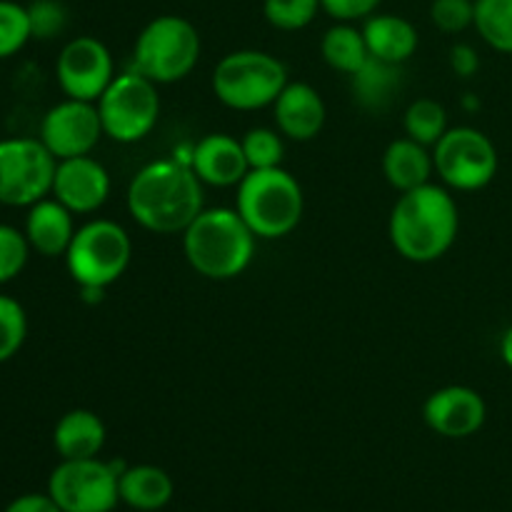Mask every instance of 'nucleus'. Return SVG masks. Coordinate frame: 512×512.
<instances>
[{
	"mask_svg": "<svg viewBox=\"0 0 512 512\" xmlns=\"http://www.w3.org/2000/svg\"><path fill=\"white\" fill-rule=\"evenodd\" d=\"M125 203L140 228L158 235H183L205 210L203 180L190 163L155 160L133 175Z\"/></svg>",
	"mask_w": 512,
	"mask_h": 512,
	"instance_id": "f257e3e1",
	"label": "nucleus"
},
{
	"mask_svg": "<svg viewBox=\"0 0 512 512\" xmlns=\"http://www.w3.org/2000/svg\"><path fill=\"white\" fill-rule=\"evenodd\" d=\"M458 203L443 185H420L400 193L388 220V235L398 255L410 263H435L458 240Z\"/></svg>",
	"mask_w": 512,
	"mask_h": 512,
	"instance_id": "f03ea898",
	"label": "nucleus"
},
{
	"mask_svg": "<svg viewBox=\"0 0 512 512\" xmlns=\"http://www.w3.org/2000/svg\"><path fill=\"white\" fill-rule=\"evenodd\" d=\"M253 230L235 208H205L183 233L190 268L208 280H233L250 268L255 255Z\"/></svg>",
	"mask_w": 512,
	"mask_h": 512,
	"instance_id": "7ed1b4c3",
	"label": "nucleus"
},
{
	"mask_svg": "<svg viewBox=\"0 0 512 512\" xmlns=\"http://www.w3.org/2000/svg\"><path fill=\"white\" fill-rule=\"evenodd\" d=\"M235 210L258 240H278L293 233L303 220L305 195L288 170H250L238 185Z\"/></svg>",
	"mask_w": 512,
	"mask_h": 512,
	"instance_id": "20e7f679",
	"label": "nucleus"
},
{
	"mask_svg": "<svg viewBox=\"0 0 512 512\" xmlns=\"http://www.w3.org/2000/svg\"><path fill=\"white\" fill-rule=\"evenodd\" d=\"M68 273L85 293H103L118 283L133 258L128 230L108 218L90 220L75 230L68 253L63 255Z\"/></svg>",
	"mask_w": 512,
	"mask_h": 512,
	"instance_id": "39448f33",
	"label": "nucleus"
},
{
	"mask_svg": "<svg viewBox=\"0 0 512 512\" xmlns=\"http://www.w3.org/2000/svg\"><path fill=\"white\" fill-rule=\"evenodd\" d=\"M200 33L183 15H158L138 33L133 45V70L170 85L188 78L200 60Z\"/></svg>",
	"mask_w": 512,
	"mask_h": 512,
	"instance_id": "423d86ee",
	"label": "nucleus"
},
{
	"mask_svg": "<svg viewBox=\"0 0 512 512\" xmlns=\"http://www.w3.org/2000/svg\"><path fill=\"white\" fill-rule=\"evenodd\" d=\"M288 83L283 60L265 50H233L213 70L215 98L243 113L273 105Z\"/></svg>",
	"mask_w": 512,
	"mask_h": 512,
	"instance_id": "0eeeda50",
	"label": "nucleus"
},
{
	"mask_svg": "<svg viewBox=\"0 0 512 512\" xmlns=\"http://www.w3.org/2000/svg\"><path fill=\"white\" fill-rule=\"evenodd\" d=\"M95 105L103 133L115 143H138L153 133L160 118L158 85L138 70L115 75Z\"/></svg>",
	"mask_w": 512,
	"mask_h": 512,
	"instance_id": "6e6552de",
	"label": "nucleus"
},
{
	"mask_svg": "<svg viewBox=\"0 0 512 512\" xmlns=\"http://www.w3.org/2000/svg\"><path fill=\"white\" fill-rule=\"evenodd\" d=\"M433 163L440 180L460 193L488 188L500 168L493 140L470 125L448 128V133L433 145Z\"/></svg>",
	"mask_w": 512,
	"mask_h": 512,
	"instance_id": "1a4fd4ad",
	"label": "nucleus"
},
{
	"mask_svg": "<svg viewBox=\"0 0 512 512\" xmlns=\"http://www.w3.org/2000/svg\"><path fill=\"white\" fill-rule=\"evenodd\" d=\"M120 463L100 458L60 460L48 478V495L63 512H113L120 500Z\"/></svg>",
	"mask_w": 512,
	"mask_h": 512,
	"instance_id": "9d476101",
	"label": "nucleus"
},
{
	"mask_svg": "<svg viewBox=\"0 0 512 512\" xmlns=\"http://www.w3.org/2000/svg\"><path fill=\"white\" fill-rule=\"evenodd\" d=\"M58 158L40 138L0 140V205L30 208L53 190Z\"/></svg>",
	"mask_w": 512,
	"mask_h": 512,
	"instance_id": "9b49d317",
	"label": "nucleus"
},
{
	"mask_svg": "<svg viewBox=\"0 0 512 512\" xmlns=\"http://www.w3.org/2000/svg\"><path fill=\"white\" fill-rule=\"evenodd\" d=\"M55 78L65 98L98 103L115 78V63L108 45L93 35L68 40L55 60Z\"/></svg>",
	"mask_w": 512,
	"mask_h": 512,
	"instance_id": "f8f14e48",
	"label": "nucleus"
},
{
	"mask_svg": "<svg viewBox=\"0 0 512 512\" xmlns=\"http://www.w3.org/2000/svg\"><path fill=\"white\" fill-rule=\"evenodd\" d=\"M103 135L98 105L88 100L65 98L43 115L38 138L55 158L65 160L90 155Z\"/></svg>",
	"mask_w": 512,
	"mask_h": 512,
	"instance_id": "ddd939ff",
	"label": "nucleus"
},
{
	"mask_svg": "<svg viewBox=\"0 0 512 512\" xmlns=\"http://www.w3.org/2000/svg\"><path fill=\"white\" fill-rule=\"evenodd\" d=\"M423 420L433 433L450 440H463L483 428L488 420V405L475 388L445 385L428 395L423 405Z\"/></svg>",
	"mask_w": 512,
	"mask_h": 512,
	"instance_id": "4468645a",
	"label": "nucleus"
},
{
	"mask_svg": "<svg viewBox=\"0 0 512 512\" xmlns=\"http://www.w3.org/2000/svg\"><path fill=\"white\" fill-rule=\"evenodd\" d=\"M110 188L113 183L108 168L93 155H78V158L58 160L50 195L73 215H88L108 203Z\"/></svg>",
	"mask_w": 512,
	"mask_h": 512,
	"instance_id": "2eb2a0df",
	"label": "nucleus"
},
{
	"mask_svg": "<svg viewBox=\"0 0 512 512\" xmlns=\"http://www.w3.org/2000/svg\"><path fill=\"white\" fill-rule=\"evenodd\" d=\"M190 168L203 185L213 188H238L250 173L243 143L228 133H208L190 153Z\"/></svg>",
	"mask_w": 512,
	"mask_h": 512,
	"instance_id": "dca6fc26",
	"label": "nucleus"
},
{
	"mask_svg": "<svg viewBox=\"0 0 512 512\" xmlns=\"http://www.w3.org/2000/svg\"><path fill=\"white\" fill-rule=\"evenodd\" d=\"M273 118L283 138L308 143L323 130L328 108L310 83H288L273 103Z\"/></svg>",
	"mask_w": 512,
	"mask_h": 512,
	"instance_id": "f3484780",
	"label": "nucleus"
},
{
	"mask_svg": "<svg viewBox=\"0 0 512 512\" xmlns=\"http://www.w3.org/2000/svg\"><path fill=\"white\" fill-rule=\"evenodd\" d=\"M73 218L75 215L55 198H43L30 205L23 230L30 250L45 255V258H58V255L68 253L70 240L78 230Z\"/></svg>",
	"mask_w": 512,
	"mask_h": 512,
	"instance_id": "a211bd4d",
	"label": "nucleus"
},
{
	"mask_svg": "<svg viewBox=\"0 0 512 512\" xmlns=\"http://www.w3.org/2000/svg\"><path fill=\"white\" fill-rule=\"evenodd\" d=\"M363 35L373 58L405 65L418 50L420 38L408 18L395 13H373L363 20Z\"/></svg>",
	"mask_w": 512,
	"mask_h": 512,
	"instance_id": "6ab92c4d",
	"label": "nucleus"
},
{
	"mask_svg": "<svg viewBox=\"0 0 512 512\" xmlns=\"http://www.w3.org/2000/svg\"><path fill=\"white\" fill-rule=\"evenodd\" d=\"M105 438L108 430L100 415L85 408L68 410L53 430V445L60 460L98 458L100 450L105 448Z\"/></svg>",
	"mask_w": 512,
	"mask_h": 512,
	"instance_id": "aec40b11",
	"label": "nucleus"
},
{
	"mask_svg": "<svg viewBox=\"0 0 512 512\" xmlns=\"http://www.w3.org/2000/svg\"><path fill=\"white\" fill-rule=\"evenodd\" d=\"M383 173L385 180L393 185L398 193L428 185L435 173L433 150L428 145H420L413 138H398L385 148L383 153Z\"/></svg>",
	"mask_w": 512,
	"mask_h": 512,
	"instance_id": "412c9836",
	"label": "nucleus"
},
{
	"mask_svg": "<svg viewBox=\"0 0 512 512\" xmlns=\"http://www.w3.org/2000/svg\"><path fill=\"white\" fill-rule=\"evenodd\" d=\"M350 90L360 108L370 113H383L403 90V65L385 63L370 55L368 63L358 73L350 75Z\"/></svg>",
	"mask_w": 512,
	"mask_h": 512,
	"instance_id": "4be33fe9",
	"label": "nucleus"
},
{
	"mask_svg": "<svg viewBox=\"0 0 512 512\" xmlns=\"http://www.w3.org/2000/svg\"><path fill=\"white\" fill-rule=\"evenodd\" d=\"M173 493V480L158 465H130L120 473V500L133 510H163L173 500Z\"/></svg>",
	"mask_w": 512,
	"mask_h": 512,
	"instance_id": "5701e85b",
	"label": "nucleus"
},
{
	"mask_svg": "<svg viewBox=\"0 0 512 512\" xmlns=\"http://www.w3.org/2000/svg\"><path fill=\"white\" fill-rule=\"evenodd\" d=\"M320 53L330 68L345 75L358 73L370 58L363 28H355L353 23H335L333 28L325 30L320 40Z\"/></svg>",
	"mask_w": 512,
	"mask_h": 512,
	"instance_id": "b1692460",
	"label": "nucleus"
},
{
	"mask_svg": "<svg viewBox=\"0 0 512 512\" xmlns=\"http://www.w3.org/2000/svg\"><path fill=\"white\" fill-rule=\"evenodd\" d=\"M473 28L490 48L512 55V0H475Z\"/></svg>",
	"mask_w": 512,
	"mask_h": 512,
	"instance_id": "393cba45",
	"label": "nucleus"
},
{
	"mask_svg": "<svg viewBox=\"0 0 512 512\" xmlns=\"http://www.w3.org/2000/svg\"><path fill=\"white\" fill-rule=\"evenodd\" d=\"M405 135L418 140L420 145L433 148L448 133V110L433 98H418L408 105L403 115Z\"/></svg>",
	"mask_w": 512,
	"mask_h": 512,
	"instance_id": "a878e982",
	"label": "nucleus"
},
{
	"mask_svg": "<svg viewBox=\"0 0 512 512\" xmlns=\"http://www.w3.org/2000/svg\"><path fill=\"white\" fill-rule=\"evenodd\" d=\"M240 143H243V153L250 170H268L283 165L285 140L280 130L250 128L248 133L240 138Z\"/></svg>",
	"mask_w": 512,
	"mask_h": 512,
	"instance_id": "bb28decb",
	"label": "nucleus"
},
{
	"mask_svg": "<svg viewBox=\"0 0 512 512\" xmlns=\"http://www.w3.org/2000/svg\"><path fill=\"white\" fill-rule=\"evenodd\" d=\"M320 0H263V15L275 30L295 33L318 18Z\"/></svg>",
	"mask_w": 512,
	"mask_h": 512,
	"instance_id": "cd10ccee",
	"label": "nucleus"
},
{
	"mask_svg": "<svg viewBox=\"0 0 512 512\" xmlns=\"http://www.w3.org/2000/svg\"><path fill=\"white\" fill-rule=\"evenodd\" d=\"M28 338V315L10 295H0V363H8Z\"/></svg>",
	"mask_w": 512,
	"mask_h": 512,
	"instance_id": "c85d7f7f",
	"label": "nucleus"
},
{
	"mask_svg": "<svg viewBox=\"0 0 512 512\" xmlns=\"http://www.w3.org/2000/svg\"><path fill=\"white\" fill-rule=\"evenodd\" d=\"M33 38L28 8L13 0H0V60L10 58Z\"/></svg>",
	"mask_w": 512,
	"mask_h": 512,
	"instance_id": "c756f323",
	"label": "nucleus"
},
{
	"mask_svg": "<svg viewBox=\"0 0 512 512\" xmlns=\"http://www.w3.org/2000/svg\"><path fill=\"white\" fill-rule=\"evenodd\" d=\"M30 258V243L23 230L0 225V285L10 283L23 273Z\"/></svg>",
	"mask_w": 512,
	"mask_h": 512,
	"instance_id": "7c9ffc66",
	"label": "nucleus"
},
{
	"mask_svg": "<svg viewBox=\"0 0 512 512\" xmlns=\"http://www.w3.org/2000/svg\"><path fill=\"white\" fill-rule=\"evenodd\" d=\"M30 33L38 40H53L68 28V8L60 0H33L28 5Z\"/></svg>",
	"mask_w": 512,
	"mask_h": 512,
	"instance_id": "2f4dec72",
	"label": "nucleus"
},
{
	"mask_svg": "<svg viewBox=\"0 0 512 512\" xmlns=\"http://www.w3.org/2000/svg\"><path fill=\"white\" fill-rule=\"evenodd\" d=\"M430 20L435 28L448 35L463 33V30L473 28L475 0H433Z\"/></svg>",
	"mask_w": 512,
	"mask_h": 512,
	"instance_id": "473e14b6",
	"label": "nucleus"
},
{
	"mask_svg": "<svg viewBox=\"0 0 512 512\" xmlns=\"http://www.w3.org/2000/svg\"><path fill=\"white\" fill-rule=\"evenodd\" d=\"M383 0H320V8L338 23H355L378 13Z\"/></svg>",
	"mask_w": 512,
	"mask_h": 512,
	"instance_id": "72a5a7b5",
	"label": "nucleus"
},
{
	"mask_svg": "<svg viewBox=\"0 0 512 512\" xmlns=\"http://www.w3.org/2000/svg\"><path fill=\"white\" fill-rule=\"evenodd\" d=\"M450 68L458 78H473L480 70L478 50L468 43H458L450 48Z\"/></svg>",
	"mask_w": 512,
	"mask_h": 512,
	"instance_id": "f704fd0d",
	"label": "nucleus"
},
{
	"mask_svg": "<svg viewBox=\"0 0 512 512\" xmlns=\"http://www.w3.org/2000/svg\"><path fill=\"white\" fill-rule=\"evenodd\" d=\"M3 512H63L48 493H28L15 498Z\"/></svg>",
	"mask_w": 512,
	"mask_h": 512,
	"instance_id": "c9c22d12",
	"label": "nucleus"
},
{
	"mask_svg": "<svg viewBox=\"0 0 512 512\" xmlns=\"http://www.w3.org/2000/svg\"><path fill=\"white\" fill-rule=\"evenodd\" d=\"M500 358L508 365V370H512V325L505 328L503 338H500Z\"/></svg>",
	"mask_w": 512,
	"mask_h": 512,
	"instance_id": "e433bc0d",
	"label": "nucleus"
}]
</instances>
